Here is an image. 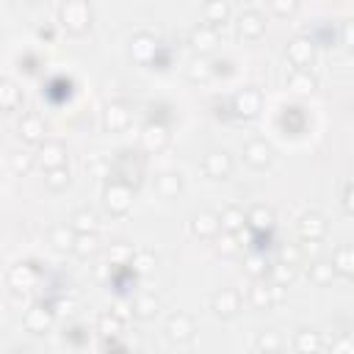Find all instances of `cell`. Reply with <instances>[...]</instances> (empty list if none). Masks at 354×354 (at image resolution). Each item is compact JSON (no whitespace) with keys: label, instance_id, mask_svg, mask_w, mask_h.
<instances>
[{"label":"cell","instance_id":"1","mask_svg":"<svg viewBox=\"0 0 354 354\" xmlns=\"http://www.w3.org/2000/svg\"><path fill=\"white\" fill-rule=\"evenodd\" d=\"M102 202L108 207V213L113 216H124L133 207V185L124 180H111L102 188Z\"/></svg>","mask_w":354,"mask_h":354},{"label":"cell","instance_id":"2","mask_svg":"<svg viewBox=\"0 0 354 354\" xmlns=\"http://www.w3.org/2000/svg\"><path fill=\"white\" fill-rule=\"evenodd\" d=\"M61 25L69 33H86L91 25V6L86 0H64L61 6Z\"/></svg>","mask_w":354,"mask_h":354},{"label":"cell","instance_id":"3","mask_svg":"<svg viewBox=\"0 0 354 354\" xmlns=\"http://www.w3.org/2000/svg\"><path fill=\"white\" fill-rule=\"evenodd\" d=\"M260 108H263V94H260L257 88L249 86V88L235 91V97H232V111H235L241 119H252V116H257Z\"/></svg>","mask_w":354,"mask_h":354},{"label":"cell","instance_id":"4","mask_svg":"<svg viewBox=\"0 0 354 354\" xmlns=\"http://www.w3.org/2000/svg\"><path fill=\"white\" fill-rule=\"evenodd\" d=\"M138 141H141L144 152H160L169 144V130L160 122H147L141 127V133H138Z\"/></svg>","mask_w":354,"mask_h":354},{"label":"cell","instance_id":"5","mask_svg":"<svg viewBox=\"0 0 354 354\" xmlns=\"http://www.w3.org/2000/svg\"><path fill=\"white\" fill-rule=\"evenodd\" d=\"M36 163L44 171L58 169V166H66V147L61 141H41V147L36 152Z\"/></svg>","mask_w":354,"mask_h":354},{"label":"cell","instance_id":"6","mask_svg":"<svg viewBox=\"0 0 354 354\" xmlns=\"http://www.w3.org/2000/svg\"><path fill=\"white\" fill-rule=\"evenodd\" d=\"M36 282H39V271H36L30 263H17V266H11V271H8V288H11L14 293H25V290L36 288Z\"/></svg>","mask_w":354,"mask_h":354},{"label":"cell","instance_id":"7","mask_svg":"<svg viewBox=\"0 0 354 354\" xmlns=\"http://www.w3.org/2000/svg\"><path fill=\"white\" fill-rule=\"evenodd\" d=\"M194 332H196V326H194V318L191 315H185V313L169 315V321H166V337L171 343H188L194 337Z\"/></svg>","mask_w":354,"mask_h":354},{"label":"cell","instance_id":"8","mask_svg":"<svg viewBox=\"0 0 354 354\" xmlns=\"http://www.w3.org/2000/svg\"><path fill=\"white\" fill-rule=\"evenodd\" d=\"M313 55H315V41L310 36H296V39L288 41V61L293 66H299V69L310 66Z\"/></svg>","mask_w":354,"mask_h":354},{"label":"cell","instance_id":"9","mask_svg":"<svg viewBox=\"0 0 354 354\" xmlns=\"http://www.w3.org/2000/svg\"><path fill=\"white\" fill-rule=\"evenodd\" d=\"M210 307H213V313H216L218 318H232V315L241 310V296H238V290H232V288H221V290L213 293Z\"/></svg>","mask_w":354,"mask_h":354},{"label":"cell","instance_id":"10","mask_svg":"<svg viewBox=\"0 0 354 354\" xmlns=\"http://www.w3.org/2000/svg\"><path fill=\"white\" fill-rule=\"evenodd\" d=\"M202 169H205L207 177H213V180H224V177H230V171H232V158H230L224 149H213V152L205 155Z\"/></svg>","mask_w":354,"mask_h":354},{"label":"cell","instance_id":"11","mask_svg":"<svg viewBox=\"0 0 354 354\" xmlns=\"http://www.w3.org/2000/svg\"><path fill=\"white\" fill-rule=\"evenodd\" d=\"M218 230H221V216L213 210H199L191 218V235L196 238H216Z\"/></svg>","mask_w":354,"mask_h":354},{"label":"cell","instance_id":"12","mask_svg":"<svg viewBox=\"0 0 354 354\" xmlns=\"http://www.w3.org/2000/svg\"><path fill=\"white\" fill-rule=\"evenodd\" d=\"M22 324H25V329L30 335H44L53 326V310H47L44 304H33V307H28Z\"/></svg>","mask_w":354,"mask_h":354},{"label":"cell","instance_id":"13","mask_svg":"<svg viewBox=\"0 0 354 354\" xmlns=\"http://www.w3.org/2000/svg\"><path fill=\"white\" fill-rule=\"evenodd\" d=\"M130 124V108L124 102H108L102 111V127L108 133H119Z\"/></svg>","mask_w":354,"mask_h":354},{"label":"cell","instance_id":"14","mask_svg":"<svg viewBox=\"0 0 354 354\" xmlns=\"http://www.w3.org/2000/svg\"><path fill=\"white\" fill-rule=\"evenodd\" d=\"M243 160L252 166V169H266L271 160H274V149L271 144H266L263 138H254L243 147Z\"/></svg>","mask_w":354,"mask_h":354},{"label":"cell","instance_id":"15","mask_svg":"<svg viewBox=\"0 0 354 354\" xmlns=\"http://www.w3.org/2000/svg\"><path fill=\"white\" fill-rule=\"evenodd\" d=\"M155 55H158V41H155V36H149V33L133 36V41H130V58H133L136 64H149V61H155Z\"/></svg>","mask_w":354,"mask_h":354},{"label":"cell","instance_id":"16","mask_svg":"<svg viewBox=\"0 0 354 354\" xmlns=\"http://www.w3.org/2000/svg\"><path fill=\"white\" fill-rule=\"evenodd\" d=\"M249 301H252V307H257V310H268L271 304H277V301H282V285H263V282H257L252 290H249Z\"/></svg>","mask_w":354,"mask_h":354},{"label":"cell","instance_id":"17","mask_svg":"<svg viewBox=\"0 0 354 354\" xmlns=\"http://www.w3.org/2000/svg\"><path fill=\"white\" fill-rule=\"evenodd\" d=\"M188 41H191V47H194L199 55H207V53L216 50V44H218V33H216L213 25H196V28L191 30Z\"/></svg>","mask_w":354,"mask_h":354},{"label":"cell","instance_id":"18","mask_svg":"<svg viewBox=\"0 0 354 354\" xmlns=\"http://www.w3.org/2000/svg\"><path fill=\"white\" fill-rule=\"evenodd\" d=\"M326 235V218L321 213H304L299 218V238L301 241H321Z\"/></svg>","mask_w":354,"mask_h":354},{"label":"cell","instance_id":"19","mask_svg":"<svg viewBox=\"0 0 354 354\" xmlns=\"http://www.w3.org/2000/svg\"><path fill=\"white\" fill-rule=\"evenodd\" d=\"M263 30H266V19L257 11H243L238 17V33H241V39L254 41V39L263 36Z\"/></svg>","mask_w":354,"mask_h":354},{"label":"cell","instance_id":"20","mask_svg":"<svg viewBox=\"0 0 354 354\" xmlns=\"http://www.w3.org/2000/svg\"><path fill=\"white\" fill-rule=\"evenodd\" d=\"M246 227L254 230V232H268L274 227V210L268 205H254L246 213Z\"/></svg>","mask_w":354,"mask_h":354},{"label":"cell","instance_id":"21","mask_svg":"<svg viewBox=\"0 0 354 354\" xmlns=\"http://www.w3.org/2000/svg\"><path fill=\"white\" fill-rule=\"evenodd\" d=\"M332 266L337 277H354V243H343L332 254Z\"/></svg>","mask_w":354,"mask_h":354},{"label":"cell","instance_id":"22","mask_svg":"<svg viewBox=\"0 0 354 354\" xmlns=\"http://www.w3.org/2000/svg\"><path fill=\"white\" fill-rule=\"evenodd\" d=\"M75 238H77V232H75V227L69 224H58V227H53L50 230V243H53V249H58V252H72L75 249Z\"/></svg>","mask_w":354,"mask_h":354},{"label":"cell","instance_id":"23","mask_svg":"<svg viewBox=\"0 0 354 354\" xmlns=\"http://www.w3.org/2000/svg\"><path fill=\"white\" fill-rule=\"evenodd\" d=\"M19 138L28 144H41L44 138V122L39 116H22L19 122Z\"/></svg>","mask_w":354,"mask_h":354},{"label":"cell","instance_id":"24","mask_svg":"<svg viewBox=\"0 0 354 354\" xmlns=\"http://www.w3.org/2000/svg\"><path fill=\"white\" fill-rule=\"evenodd\" d=\"M155 191H158L160 196H166V199L177 196V194L183 191V177H180V171H163V174H158Z\"/></svg>","mask_w":354,"mask_h":354},{"label":"cell","instance_id":"25","mask_svg":"<svg viewBox=\"0 0 354 354\" xmlns=\"http://www.w3.org/2000/svg\"><path fill=\"white\" fill-rule=\"evenodd\" d=\"M310 279H313L318 288L332 285V279H335V266H332V260H321V257H315V260L310 263Z\"/></svg>","mask_w":354,"mask_h":354},{"label":"cell","instance_id":"26","mask_svg":"<svg viewBox=\"0 0 354 354\" xmlns=\"http://www.w3.org/2000/svg\"><path fill=\"white\" fill-rule=\"evenodd\" d=\"M202 14H205V22H207V25L218 28V25L227 22V17H230V6H227V0H205Z\"/></svg>","mask_w":354,"mask_h":354},{"label":"cell","instance_id":"27","mask_svg":"<svg viewBox=\"0 0 354 354\" xmlns=\"http://www.w3.org/2000/svg\"><path fill=\"white\" fill-rule=\"evenodd\" d=\"M124 329V318L119 315V313H102L100 318H97V332L102 335V337H116L119 332Z\"/></svg>","mask_w":354,"mask_h":354},{"label":"cell","instance_id":"28","mask_svg":"<svg viewBox=\"0 0 354 354\" xmlns=\"http://www.w3.org/2000/svg\"><path fill=\"white\" fill-rule=\"evenodd\" d=\"M158 310H160V301H158L152 293H144V296H138V299L133 301V315H136V318H141V321L155 318V315H158Z\"/></svg>","mask_w":354,"mask_h":354},{"label":"cell","instance_id":"29","mask_svg":"<svg viewBox=\"0 0 354 354\" xmlns=\"http://www.w3.org/2000/svg\"><path fill=\"white\" fill-rule=\"evenodd\" d=\"M210 75H213V69H210V61H207L205 55H196V58L188 61V66H185V77H188L191 83H205Z\"/></svg>","mask_w":354,"mask_h":354},{"label":"cell","instance_id":"30","mask_svg":"<svg viewBox=\"0 0 354 354\" xmlns=\"http://www.w3.org/2000/svg\"><path fill=\"white\" fill-rule=\"evenodd\" d=\"M315 77L307 72V69H296L290 77H288V88L293 91V94H310V91H315Z\"/></svg>","mask_w":354,"mask_h":354},{"label":"cell","instance_id":"31","mask_svg":"<svg viewBox=\"0 0 354 354\" xmlns=\"http://www.w3.org/2000/svg\"><path fill=\"white\" fill-rule=\"evenodd\" d=\"M246 227V213L241 210V207H224L221 210V230H227V232H241Z\"/></svg>","mask_w":354,"mask_h":354},{"label":"cell","instance_id":"32","mask_svg":"<svg viewBox=\"0 0 354 354\" xmlns=\"http://www.w3.org/2000/svg\"><path fill=\"white\" fill-rule=\"evenodd\" d=\"M293 348L301 351V354L321 351V337H318V332H313V329H301V332H296V337H293Z\"/></svg>","mask_w":354,"mask_h":354},{"label":"cell","instance_id":"33","mask_svg":"<svg viewBox=\"0 0 354 354\" xmlns=\"http://www.w3.org/2000/svg\"><path fill=\"white\" fill-rule=\"evenodd\" d=\"M72 227H75V232H97V224H100V218H97V213L94 210H75L72 213V221H69Z\"/></svg>","mask_w":354,"mask_h":354},{"label":"cell","instance_id":"34","mask_svg":"<svg viewBox=\"0 0 354 354\" xmlns=\"http://www.w3.org/2000/svg\"><path fill=\"white\" fill-rule=\"evenodd\" d=\"M97 249H100V238H97V232H77V238H75V254L77 257H91V254H97Z\"/></svg>","mask_w":354,"mask_h":354},{"label":"cell","instance_id":"35","mask_svg":"<svg viewBox=\"0 0 354 354\" xmlns=\"http://www.w3.org/2000/svg\"><path fill=\"white\" fill-rule=\"evenodd\" d=\"M243 271H246L252 279L266 277V271H268V260H266V254H263V252H249V254L243 257Z\"/></svg>","mask_w":354,"mask_h":354},{"label":"cell","instance_id":"36","mask_svg":"<svg viewBox=\"0 0 354 354\" xmlns=\"http://www.w3.org/2000/svg\"><path fill=\"white\" fill-rule=\"evenodd\" d=\"M268 274H271V282L274 285H282V288H288L293 279H296V266H290V263H274L271 268H268Z\"/></svg>","mask_w":354,"mask_h":354},{"label":"cell","instance_id":"37","mask_svg":"<svg viewBox=\"0 0 354 354\" xmlns=\"http://www.w3.org/2000/svg\"><path fill=\"white\" fill-rule=\"evenodd\" d=\"M238 249H241V238H238V232H227V230H221V235L216 238V252L224 254V257H230V254H235Z\"/></svg>","mask_w":354,"mask_h":354},{"label":"cell","instance_id":"38","mask_svg":"<svg viewBox=\"0 0 354 354\" xmlns=\"http://www.w3.org/2000/svg\"><path fill=\"white\" fill-rule=\"evenodd\" d=\"M133 246L130 243H111V249H108V263L111 266H130V260H133Z\"/></svg>","mask_w":354,"mask_h":354},{"label":"cell","instance_id":"39","mask_svg":"<svg viewBox=\"0 0 354 354\" xmlns=\"http://www.w3.org/2000/svg\"><path fill=\"white\" fill-rule=\"evenodd\" d=\"M130 268H133V274H138V277L152 274V271H155V254H152V252H136L133 260H130Z\"/></svg>","mask_w":354,"mask_h":354},{"label":"cell","instance_id":"40","mask_svg":"<svg viewBox=\"0 0 354 354\" xmlns=\"http://www.w3.org/2000/svg\"><path fill=\"white\" fill-rule=\"evenodd\" d=\"M0 105H3V111H14L19 105V88L11 80L0 83Z\"/></svg>","mask_w":354,"mask_h":354},{"label":"cell","instance_id":"41","mask_svg":"<svg viewBox=\"0 0 354 354\" xmlns=\"http://www.w3.org/2000/svg\"><path fill=\"white\" fill-rule=\"evenodd\" d=\"M254 348L257 351H266V354H271V351H279L282 348V337L277 335V332H260L257 335V340H254Z\"/></svg>","mask_w":354,"mask_h":354},{"label":"cell","instance_id":"42","mask_svg":"<svg viewBox=\"0 0 354 354\" xmlns=\"http://www.w3.org/2000/svg\"><path fill=\"white\" fill-rule=\"evenodd\" d=\"M44 183H47V188H53V191H64V188L69 185V169H66V166L50 169L47 177H44Z\"/></svg>","mask_w":354,"mask_h":354},{"label":"cell","instance_id":"43","mask_svg":"<svg viewBox=\"0 0 354 354\" xmlns=\"http://www.w3.org/2000/svg\"><path fill=\"white\" fill-rule=\"evenodd\" d=\"M8 166H11L14 174H28L30 166H33V158H30L28 152H14V155L8 158Z\"/></svg>","mask_w":354,"mask_h":354},{"label":"cell","instance_id":"44","mask_svg":"<svg viewBox=\"0 0 354 354\" xmlns=\"http://www.w3.org/2000/svg\"><path fill=\"white\" fill-rule=\"evenodd\" d=\"M301 257H304V254H301V246H296V243H282V246H279V260H282V263L299 266Z\"/></svg>","mask_w":354,"mask_h":354},{"label":"cell","instance_id":"45","mask_svg":"<svg viewBox=\"0 0 354 354\" xmlns=\"http://www.w3.org/2000/svg\"><path fill=\"white\" fill-rule=\"evenodd\" d=\"M332 351L335 354H354V335H340L332 343Z\"/></svg>","mask_w":354,"mask_h":354},{"label":"cell","instance_id":"46","mask_svg":"<svg viewBox=\"0 0 354 354\" xmlns=\"http://www.w3.org/2000/svg\"><path fill=\"white\" fill-rule=\"evenodd\" d=\"M299 0H271V11L279 14V17H290L296 11Z\"/></svg>","mask_w":354,"mask_h":354},{"label":"cell","instance_id":"47","mask_svg":"<svg viewBox=\"0 0 354 354\" xmlns=\"http://www.w3.org/2000/svg\"><path fill=\"white\" fill-rule=\"evenodd\" d=\"M75 307H77L75 299H58V301H55V313H58V315H72Z\"/></svg>","mask_w":354,"mask_h":354},{"label":"cell","instance_id":"48","mask_svg":"<svg viewBox=\"0 0 354 354\" xmlns=\"http://www.w3.org/2000/svg\"><path fill=\"white\" fill-rule=\"evenodd\" d=\"M343 44H346L348 50H354V19H348V22L343 25Z\"/></svg>","mask_w":354,"mask_h":354},{"label":"cell","instance_id":"49","mask_svg":"<svg viewBox=\"0 0 354 354\" xmlns=\"http://www.w3.org/2000/svg\"><path fill=\"white\" fill-rule=\"evenodd\" d=\"M343 207H346V213H351V216H354V183H348V185H346V194H343Z\"/></svg>","mask_w":354,"mask_h":354}]
</instances>
